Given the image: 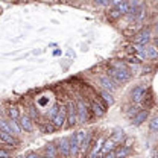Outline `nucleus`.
<instances>
[{"label":"nucleus","instance_id":"obj_14","mask_svg":"<svg viewBox=\"0 0 158 158\" xmlns=\"http://www.w3.org/2000/svg\"><path fill=\"white\" fill-rule=\"evenodd\" d=\"M69 144H70V154L76 155L78 151H79V143H78V140H76L75 135H73L72 138H69Z\"/></svg>","mask_w":158,"mask_h":158},{"label":"nucleus","instance_id":"obj_24","mask_svg":"<svg viewBox=\"0 0 158 158\" xmlns=\"http://www.w3.org/2000/svg\"><path fill=\"white\" fill-rule=\"evenodd\" d=\"M108 17H110V19H111V20H116V19H117V17H120V14H118V11H117V9L114 8V9H111V11H110V14H108Z\"/></svg>","mask_w":158,"mask_h":158},{"label":"nucleus","instance_id":"obj_28","mask_svg":"<svg viewBox=\"0 0 158 158\" xmlns=\"http://www.w3.org/2000/svg\"><path fill=\"white\" fill-rule=\"evenodd\" d=\"M122 2H125V0H111V3H113L114 6H117V5H120Z\"/></svg>","mask_w":158,"mask_h":158},{"label":"nucleus","instance_id":"obj_20","mask_svg":"<svg viewBox=\"0 0 158 158\" xmlns=\"http://www.w3.org/2000/svg\"><path fill=\"white\" fill-rule=\"evenodd\" d=\"M8 113H9V117L12 118V120H19L20 118L19 110H17V108H14V106H12V108H9V111H8Z\"/></svg>","mask_w":158,"mask_h":158},{"label":"nucleus","instance_id":"obj_33","mask_svg":"<svg viewBox=\"0 0 158 158\" xmlns=\"http://www.w3.org/2000/svg\"><path fill=\"white\" fill-rule=\"evenodd\" d=\"M20 158H24V157H20Z\"/></svg>","mask_w":158,"mask_h":158},{"label":"nucleus","instance_id":"obj_6","mask_svg":"<svg viewBox=\"0 0 158 158\" xmlns=\"http://www.w3.org/2000/svg\"><path fill=\"white\" fill-rule=\"evenodd\" d=\"M100 85H102L106 91H114V90H116L114 82L108 78V76H102V78H100Z\"/></svg>","mask_w":158,"mask_h":158},{"label":"nucleus","instance_id":"obj_29","mask_svg":"<svg viewBox=\"0 0 158 158\" xmlns=\"http://www.w3.org/2000/svg\"><path fill=\"white\" fill-rule=\"evenodd\" d=\"M44 129H46V131H52V129H53V126H50V125H46V126H44Z\"/></svg>","mask_w":158,"mask_h":158},{"label":"nucleus","instance_id":"obj_26","mask_svg":"<svg viewBox=\"0 0 158 158\" xmlns=\"http://www.w3.org/2000/svg\"><path fill=\"white\" fill-rule=\"evenodd\" d=\"M58 106H53V108H52V111H50V118L53 117V116H55V114H56V113H58Z\"/></svg>","mask_w":158,"mask_h":158},{"label":"nucleus","instance_id":"obj_9","mask_svg":"<svg viewBox=\"0 0 158 158\" xmlns=\"http://www.w3.org/2000/svg\"><path fill=\"white\" fill-rule=\"evenodd\" d=\"M131 96H132V100H134V102H140L141 99L144 98V87H135V88L132 90Z\"/></svg>","mask_w":158,"mask_h":158},{"label":"nucleus","instance_id":"obj_31","mask_svg":"<svg viewBox=\"0 0 158 158\" xmlns=\"http://www.w3.org/2000/svg\"><path fill=\"white\" fill-rule=\"evenodd\" d=\"M152 158H157V151H152Z\"/></svg>","mask_w":158,"mask_h":158},{"label":"nucleus","instance_id":"obj_11","mask_svg":"<svg viewBox=\"0 0 158 158\" xmlns=\"http://www.w3.org/2000/svg\"><path fill=\"white\" fill-rule=\"evenodd\" d=\"M103 138L102 137H99L98 138V141L94 143V146H93V149H91V154H90V158H96L98 157V154H99V151H100V148H102V144H103Z\"/></svg>","mask_w":158,"mask_h":158},{"label":"nucleus","instance_id":"obj_12","mask_svg":"<svg viewBox=\"0 0 158 158\" xmlns=\"http://www.w3.org/2000/svg\"><path fill=\"white\" fill-rule=\"evenodd\" d=\"M91 110H93V113H94L96 116H99V117H100V116H103V113H105L103 106L99 103L98 100H93V102H91Z\"/></svg>","mask_w":158,"mask_h":158},{"label":"nucleus","instance_id":"obj_30","mask_svg":"<svg viewBox=\"0 0 158 158\" xmlns=\"http://www.w3.org/2000/svg\"><path fill=\"white\" fill-rule=\"evenodd\" d=\"M27 158H38V157H37L35 154H29V155H27Z\"/></svg>","mask_w":158,"mask_h":158},{"label":"nucleus","instance_id":"obj_17","mask_svg":"<svg viewBox=\"0 0 158 158\" xmlns=\"http://www.w3.org/2000/svg\"><path fill=\"white\" fill-rule=\"evenodd\" d=\"M129 8H131V6H129V3H128V2H122L120 5L116 6V9L118 11V14H120V15H122V14H128Z\"/></svg>","mask_w":158,"mask_h":158},{"label":"nucleus","instance_id":"obj_5","mask_svg":"<svg viewBox=\"0 0 158 158\" xmlns=\"http://www.w3.org/2000/svg\"><path fill=\"white\" fill-rule=\"evenodd\" d=\"M151 40V34H149V31H141L140 34H137V37L134 38L135 41V44H140V46H143V44H148V41Z\"/></svg>","mask_w":158,"mask_h":158},{"label":"nucleus","instance_id":"obj_22","mask_svg":"<svg viewBox=\"0 0 158 158\" xmlns=\"http://www.w3.org/2000/svg\"><path fill=\"white\" fill-rule=\"evenodd\" d=\"M151 131H152V132H157L158 131V118L157 117H154L151 120Z\"/></svg>","mask_w":158,"mask_h":158},{"label":"nucleus","instance_id":"obj_32","mask_svg":"<svg viewBox=\"0 0 158 158\" xmlns=\"http://www.w3.org/2000/svg\"><path fill=\"white\" fill-rule=\"evenodd\" d=\"M96 2H98V3H106L108 0H96Z\"/></svg>","mask_w":158,"mask_h":158},{"label":"nucleus","instance_id":"obj_10","mask_svg":"<svg viewBox=\"0 0 158 158\" xmlns=\"http://www.w3.org/2000/svg\"><path fill=\"white\" fill-rule=\"evenodd\" d=\"M146 118H148V111H140V113L135 114V117L132 118V125H134V126H138V125H141Z\"/></svg>","mask_w":158,"mask_h":158},{"label":"nucleus","instance_id":"obj_13","mask_svg":"<svg viewBox=\"0 0 158 158\" xmlns=\"http://www.w3.org/2000/svg\"><path fill=\"white\" fill-rule=\"evenodd\" d=\"M0 140H2V141H5V143H8V144H12V146H15V144H17L15 138L12 137L11 134H6V132H3V131H0Z\"/></svg>","mask_w":158,"mask_h":158},{"label":"nucleus","instance_id":"obj_2","mask_svg":"<svg viewBox=\"0 0 158 158\" xmlns=\"http://www.w3.org/2000/svg\"><path fill=\"white\" fill-rule=\"evenodd\" d=\"M65 122H69V123H67L69 126H73V125H76V122H78L76 108H75L73 102L69 103V108H67V113H65Z\"/></svg>","mask_w":158,"mask_h":158},{"label":"nucleus","instance_id":"obj_23","mask_svg":"<svg viewBox=\"0 0 158 158\" xmlns=\"http://www.w3.org/2000/svg\"><path fill=\"white\" fill-rule=\"evenodd\" d=\"M85 135H87V134H85L84 131H79V132H76V135H75V137H76V140H78L79 146H81V143L84 141V138H85Z\"/></svg>","mask_w":158,"mask_h":158},{"label":"nucleus","instance_id":"obj_16","mask_svg":"<svg viewBox=\"0 0 158 158\" xmlns=\"http://www.w3.org/2000/svg\"><path fill=\"white\" fill-rule=\"evenodd\" d=\"M128 154H129V148H126V146H120L117 151L114 152L116 158H126Z\"/></svg>","mask_w":158,"mask_h":158},{"label":"nucleus","instance_id":"obj_21","mask_svg":"<svg viewBox=\"0 0 158 158\" xmlns=\"http://www.w3.org/2000/svg\"><path fill=\"white\" fill-rule=\"evenodd\" d=\"M102 98L105 99V102H106L108 105H113V103H114V99H113V96H111L108 91H102Z\"/></svg>","mask_w":158,"mask_h":158},{"label":"nucleus","instance_id":"obj_25","mask_svg":"<svg viewBox=\"0 0 158 158\" xmlns=\"http://www.w3.org/2000/svg\"><path fill=\"white\" fill-rule=\"evenodd\" d=\"M0 158H9V152L5 149H0Z\"/></svg>","mask_w":158,"mask_h":158},{"label":"nucleus","instance_id":"obj_8","mask_svg":"<svg viewBox=\"0 0 158 158\" xmlns=\"http://www.w3.org/2000/svg\"><path fill=\"white\" fill-rule=\"evenodd\" d=\"M20 128L24 129V131H32L34 129V125H32L31 118L27 117V116H21L20 117Z\"/></svg>","mask_w":158,"mask_h":158},{"label":"nucleus","instance_id":"obj_27","mask_svg":"<svg viewBox=\"0 0 158 158\" xmlns=\"http://www.w3.org/2000/svg\"><path fill=\"white\" fill-rule=\"evenodd\" d=\"M105 158H116V155H114V151H110L108 154H105Z\"/></svg>","mask_w":158,"mask_h":158},{"label":"nucleus","instance_id":"obj_19","mask_svg":"<svg viewBox=\"0 0 158 158\" xmlns=\"http://www.w3.org/2000/svg\"><path fill=\"white\" fill-rule=\"evenodd\" d=\"M46 154H47V157L49 158L56 157V149H55V146H53V144H47V148H46Z\"/></svg>","mask_w":158,"mask_h":158},{"label":"nucleus","instance_id":"obj_15","mask_svg":"<svg viewBox=\"0 0 158 158\" xmlns=\"http://www.w3.org/2000/svg\"><path fill=\"white\" fill-rule=\"evenodd\" d=\"M143 56L148 59H155L157 58V49L154 47V46H151V47H148L144 52H143Z\"/></svg>","mask_w":158,"mask_h":158},{"label":"nucleus","instance_id":"obj_3","mask_svg":"<svg viewBox=\"0 0 158 158\" xmlns=\"http://www.w3.org/2000/svg\"><path fill=\"white\" fill-rule=\"evenodd\" d=\"M75 108H76V116H78V118L81 122H85V120H87V106H85V103H84L82 99H78V100H76Z\"/></svg>","mask_w":158,"mask_h":158},{"label":"nucleus","instance_id":"obj_4","mask_svg":"<svg viewBox=\"0 0 158 158\" xmlns=\"http://www.w3.org/2000/svg\"><path fill=\"white\" fill-rule=\"evenodd\" d=\"M64 122H65V110H58V113L52 117V123H53V126L55 128H61V126H64Z\"/></svg>","mask_w":158,"mask_h":158},{"label":"nucleus","instance_id":"obj_7","mask_svg":"<svg viewBox=\"0 0 158 158\" xmlns=\"http://www.w3.org/2000/svg\"><path fill=\"white\" fill-rule=\"evenodd\" d=\"M59 151L64 157H69L70 155V144H69V138H61L59 141Z\"/></svg>","mask_w":158,"mask_h":158},{"label":"nucleus","instance_id":"obj_18","mask_svg":"<svg viewBox=\"0 0 158 158\" xmlns=\"http://www.w3.org/2000/svg\"><path fill=\"white\" fill-rule=\"evenodd\" d=\"M0 131H3V132H6V134H14V131L11 129V126L5 122V120H0Z\"/></svg>","mask_w":158,"mask_h":158},{"label":"nucleus","instance_id":"obj_1","mask_svg":"<svg viewBox=\"0 0 158 158\" xmlns=\"http://www.w3.org/2000/svg\"><path fill=\"white\" fill-rule=\"evenodd\" d=\"M108 78H113L116 82H126L129 79V72L123 64H114L108 69Z\"/></svg>","mask_w":158,"mask_h":158}]
</instances>
